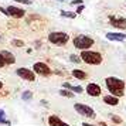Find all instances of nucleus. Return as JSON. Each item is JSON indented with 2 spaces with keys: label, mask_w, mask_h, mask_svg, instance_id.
I'll return each instance as SVG.
<instances>
[{
  "label": "nucleus",
  "mask_w": 126,
  "mask_h": 126,
  "mask_svg": "<svg viewBox=\"0 0 126 126\" xmlns=\"http://www.w3.org/2000/svg\"><path fill=\"white\" fill-rule=\"evenodd\" d=\"M17 75H18V77H21L23 79H27V81H34L35 79L34 74H33L30 69H26V68L17 69Z\"/></svg>",
  "instance_id": "nucleus-8"
},
{
  "label": "nucleus",
  "mask_w": 126,
  "mask_h": 126,
  "mask_svg": "<svg viewBox=\"0 0 126 126\" xmlns=\"http://www.w3.org/2000/svg\"><path fill=\"white\" fill-rule=\"evenodd\" d=\"M61 16H64V17H69V18H74L75 16H77V13H69V12H63V13H61Z\"/></svg>",
  "instance_id": "nucleus-18"
},
{
  "label": "nucleus",
  "mask_w": 126,
  "mask_h": 126,
  "mask_svg": "<svg viewBox=\"0 0 126 126\" xmlns=\"http://www.w3.org/2000/svg\"><path fill=\"white\" fill-rule=\"evenodd\" d=\"M60 95H63V96H67V98H72V96H74L72 91H65V89H61V91H60Z\"/></svg>",
  "instance_id": "nucleus-17"
},
{
  "label": "nucleus",
  "mask_w": 126,
  "mask_h": 126,
  "mask_svg": "<svg viewBox=\"0 0 126 126\" xmlns=\"http://www.w3.org/2000/svg\"><path fill=\"white\" fill-rule=\"evenodd\" d=\"M112 119H113L115 123H122V119H120V118H118V116H112Z\"/></svg>",
  "instance_id": "nucleus-21"
},
{
  "label": "nucleus",
  "mask_w": 126,
  "mask_h": 126,
  "mask_svg": "<svg viewBox=\"0 0 126 126\" xmlns=\"http://www.w3.org/2000/svg\"><path fill=\"white\" fill-rule=\"evenodd\" d=\"M103 102L108 103V105H118L119 99H118V96H115V95H108V96L103 98Z\"/></svg>",
  "instance_id": "nucleus-14"
},
{
  "label": "nucleus",
  "mask_w": 126,
  "mask_h": 126,
  "mask_svg": "<svg viewBox=\"0 0 126 126\" xmlns=\"http://www.w3.org/2000/svg\"><path fill=\"white\" fill-rule=\"evenodd\" d=\"M71 61H74V63H78V61H79V58L75 57V55H71Z\"/></svg>",
  "instance_id": "nucleus-23"
},
{
  "label": "nucleus",
  "mask_w": 126,
  "mask_h": 126,
  "mask_svg": "<svg viewBox=\"0 0 126 126\" xmlns=\"http://www.w3.org/2000/svg\"><path fill=\"white\" fill-rule=\"evenodd\" d=\"M82 10H84V6H79L78 9H77V13H81Z\"/></svg>",
  "instance_id": "nucleus-25"
},
{
  "label": "nucleus",
  "mask_w": 126,
  "mask_h": 126,
  "mask_svg": "<svg viewBox=\"0 0 126 126\" xmlns=\"http://www.w3.org/2000/svg\"><path fill=\"white\" fill-rule=\"evenodd\" d=\"M75 110L78 112V113L84 115V116H88V118H95V112H94V109L91 106H88V105H82V103H75Z\"/></svg>",
  "instance_id": "nucleus-5"
},
{
  "label": "nucleus",
  "mask_w": 126,
  "mask_h": 126,
  "mask_svg": "<svg viewBox=\"0 0 126 126\" xmlns=\"http://www.w3.org/2000/svg\"><path fill=\"white\" fill-rule=\"evenodd\" d=\"M86 92L91 96H99L101 95V88L96 84H89V85L86 86Z\"/></svg>",
  "instance_id": "nucleus-10"
},
{
  "label": "nucleus",
  "mask_w": 126,
  "mask_h": 126,
  "mask_svg": "<svg viewBox=\"0 0 126 126\" xmlns=\"http://www.w3.org/2000/svg\"><path fill=\"white\" fill-rule=\"evenodd\" d=\"M4 65H6V63H4V60H3L1 54H0V68H1V67H4Z\"/></svg>",
  "instance_id": "nucleus-22"
},
{
  "label": "nucleus",
  "mask_w": 126,
  "mask_h": 126,
  "mask_svg": "<svg viewBox=\"0 0 126 126\" xmlns=\"http://www.w3.org/2000/svg\"><path fill=\"white\" fill-rule=\"evenodd\" d=\"M0 54H1V57H3V60H4V63H6V64H14L16 58H14V55H13L12 52H9V51H1Z\"/></svg>",
  "instance_id": "nucleus-12"
},
{
  "label": "nucleus",
  "mask_w": 126,
  "mask_h": 126,
  "mask_svg": "<svg viewBox=\"0 0 126 126\" xmlns=\"http://www.w3.org/2000/svg\"><path fill=\"white\" fill-rule=\"evenodd\" d=\"M106 86L115 96H122L125 94V82L119 78H113V77L106 78Z\"/></svg>",
  "instance_id": "nucleus-1"
},
{
  "label": "nucleus",
  "mask_w": 126,
  "mask_h": 126,
  "mask_svg": "<svg viewBox=\"0 0 126 126\" xmlns=\"http://www.w3.org/2000/svg\"><path fill=\"white\" fill-rule=\"evenodd\" d=\"M13 44L17 47H23V41L21 40H13Z\"/></svg>",
  "instance_id": "nucleus-20"
},
{
  "label": "nucleus",
  "mask_w": 126,
  "mask_h": 126,
  "mask_svg": "<svg viewBox=\"0 0 126 126\" xmlns=\"http://www.w3.org/2000/svg\"><path fill=\"white\" fill-rule=\"evenodd\" d=\"M48 125H51V126H67V123L63 122V120L60 119V118H57V116H50V118H48Z\"/></svg>",
  "instance_id": "nucleus-13"
},
{
  "label": "nucleus",
  "mask_w": 126,
  "mask_h": 126,
  "mask_svg": "<svg viewBox=\"0 0 126 126\" xmlns=\"http://www.w3.org/2000/svg\"><path fill=\"white\" fill-rule=\"evenodd\" d=\"M64 88H68L69 91H72V92H77V94H81V92L84 91L81 86H72V85H69V84H64Z\"/></svg>",
  "instance_id": "nucleus-16"
},
{
  "label": "nucleus",
  "mask_w": 126,
  "mask_h": 126,
  "mask_svg": "<svg viewBox=\"0 0 126 126\" xmlns=\"http://www.w3.org/2000/svg\"><path fill=\"white\" fill-rule=\"evenodd\" d=\"M16 1H20V3H24V4H30L31 3L30 0H16Z\"/></svg>",
  "instance_id": "nucleus-24"
},
{
  "label": "nucleus",
  "mask_w": 126,
  "mask_h": 126,
  "mask_svg": "<svg viewBox=\"0 0 126 126\" xmlns=\"http://www.w3.org/2000/svg\"><path fill=\"white\" fill-rule=\"evenodd\" d=\"M106 38L110 41H123L126 40V34H120V33H108Z\"/></svg>",
  "instance_id": "nucleus-11"
},
{
  "label": "nucleus",
  "mask_w": 126,
  "mask_h": 126,
  "mask_svg": "<svg viewBox=\"0 0 126 126\" xmlns=\"http://www.w3.org/2000/svg\"><path fill=\"white\" fill-rule=\"evenodd\" d=\"M34 71L37 72V74L40 75H50V68H48V65L44 63H35L34 64Z\"/></svg>",
  "instance_id": "nucleus-6"
},
{
  "label": "nucleus",
  "mask_w": 126,
  "mask_h": 126,
  "mask_svg": "<svg viewBox=\"0 0 126 126\" xmlns=\"http://www.w3.org/2000/svg\"><path fill=\"white\" fill-rule=\"evenodd\" d=\"M6 12H7L9 16H12V17H14V18H20V17H23V16H24V10L18 9V7H14V6L7 7Z\"/></svg>",
  "instance_id": "nucleus-7"
},
{
  "label": "nucleus",
  "mask_w": 126,
  "mask_h": 126,
  "mask_svg": "<svg viewBox=\"0 0 126 126\" xmlns=\"http://www.w3.org/2000/svg\"><path fill=\"white\" fill-rule=\"evenodd\" d=\"M0 123H7V125H9V122H7L6 118H4V112H3V110H0Z\"/></svg>",
  "instance_id": "nucleus-19"
},
{
  "label": "nucleus",
  "mask_w": 126,
  "mask_h": 126,
  "mask_svg": "<svg viewBox=\"0 0 126 126\" xmlns=\"http://www.w3.org/2000/svg\"><path fill=\"white\" fill-rule=\"evenodd\" d=\"M74 46L79 50H86L94 46V40L86 37V35H77L74 38Z\"/></svg>",
  "instance_id": "nucleus-3"
},
{
  "label": "nucleus",
  "mask_w": 126,
  "mask_h": 126,
  "mask_svg": "<svg viewBox=\"0 0 126 126\" xmlns=\"http://www.w3.org/2000/svg\"><path fill=\"white\" fill-rule=\"evenodd\" d=\"M110 24L116 27V29H120V30H125L126 29V18H116V17H110L109 18Z\"/></svg>",
  "instance_id": "nucleus-9"
},
{
  "label": "nucleus",
  "mask_w": 126,
  "mask_h": 126,
  "mask_svg": "<svg viewBox=\"0 0 126 126\" xmlns=\"http://www.w3.org/2000/svg\"><path fill=\"white\" fill-rule=\"evenodd\" d=\"M81 58L82 61H85L86 64H92V65H96V64H101L102 63V57L99 52H95V51H82L81 54Z\"/></svg>",
  "instance_id": "nucleus-2"
},
{
  "label": "nucleus",
  "mask_w": 126,
  "mask_h": 126,
  "mask_svg": "<svg viewBox=\"0 0 126 126\" xmlns=\"http://www.w3.org/2000/svg\"><path fill=\"white\" fill-rule=\"evenodd\" d=\"M68 34H65V33H60V31H55V33H51V34L48 35V40L50 43L52 44H55V46H64L67 41H68Z\"/></svg>",
  "instance_id": "nucleus-4"
},
{
  "label": "nucleus",
  "mask_w": 126,
  "mask_h": 126,
  "mask_svg": "<svg viewBox=\"0 0 126 126\" xmlns=\"http://www.w3.org/2000/svg\"><path fill=\"white\" fill-rule=\"evenodd\" d=\"M31 96V94H30V92H27V94H24L23 95V98H30Z\"/></svg>",
  "instance_id": "nucleus-26"
},
{
  "label": "nucleus",
  "mask_w": 126,
  "mask_h": 126,
  "mask_svg": "<svg viewBox=\"0 0 126 126\" xmlns=\"http://www.w3.org/2000/svg\"><path fill=\"white\" fill-rule=\"evenodd\" d=\"M72 75H74L75 78H78V79H85L86 78V74L84 71H81V69H74L72 71Z\"/></svg>",
  "instance_id": "nucleus-15"
},
{
  "label": "nucleus",
  "mask_w": 126,
  "mask_h": 126,
  "mask_svg": "<svg viewBox=\"0 0 126 126\" xmlns=\"http://www.w3.org/2000/svg\"><path fill=\"white\" fill-rule=\"evenodd\" d=\"M1 88H3V84H1V82H0V89H1Z\"/></svg>",
  "instance_id": "nucleus-27"
}]
</instances>
